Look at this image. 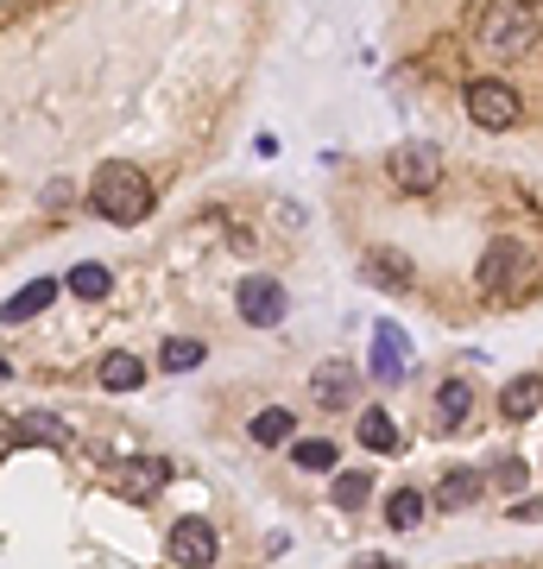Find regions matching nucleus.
<instances>
[{"mask_svg":"<svg viewBox=\"0 0 543 569\" xmlns=\"http://www.w3.org/2000/svg\"><path fill=\"white\" fill-rule=\"evenodd\" d=\"M518 272H525V241H493V247L474 260L480 292H518Z\"/></svg>","mask_w":543,"mask_h":569,"instance_id":"obj_7","label":"nucleus"},{"mask_svg":"<svg viewBox=\"0 0 543 569\" xmlns=\"http://www.w3.org/2000/svg\"><path fill=\"white\" fill-rule=\"evenodd\" d=\"M152 178L145 171H133V165H102L95 171V184H89V209L102 216V222H114V228H133V222H145L152 216Z\"/></svg>","mask_w":543,"mask_h":569,"instance_id":"obj_1","label":"nucleus"},{"mask_svg":"<svg viewBox=\"0 0 543 569\" xmlns=\"http://www.w3.org/2000/svg\"><path fill=\"white\" fill-rule=\"evenodd\" d=\"M203 354H209V348L196 336H171L158 348V367H165V374H190V367H203Z\"/></svg>","mask_w":543,"mask_h":569,"instance_id":"obj_22","label":"nucleus"},{"mask_svg":"<svg viewBox=\"0 0 543 569\" xmlns=\"http://www.w3.org/2000/svg\"><path fill=\"white\" fill-rule=\"evenodd\" d=\"M0 379H7V361H0Z\"/></svg>","mask_w":543,"mask_h":569,"instance_id":"obj_28","label":"nucleus"},{"mask_svg":"<svg viewBox=\"0 0 543 569\" xmlns=\"http://www.w3.org/2000/svg\"><path fill=\"white\" fill-rule=\"evenodd\" d=\"M462 95H468V120H474V127H487V133H512V127L525 120L518 89H512V82H500V76H474Z\"/></svg>","mask_w":543,"mask_h":569,"instance_id":"obj_3","label":"nucleus"},{"mask_svg":"<svg viewBox=\"0 0 543 569\" xmlns=\"http://www.w3.org/2000/svg\"><path fill=\"white\" fill-rule=\"evenodd\" d=\"M525 475H531V468H525L518 455H506V462L493 468V481H500V488H525Z\"/></svg>","mask_w":543,"mask_h":569,"instance_id":"obj_25","label":"nucleus"},{"mask_svg":"<svg viewBox=\"0 0 543 569\" xmlns=\"http://www.w3.org/2000/svg\"><path fill=\"white\" fill-rule=\"evenodd\" d=\"M404 374H411V341H404L399 323H379L373 329V379L379 386H399Z\"/></svg>","mask_w":543,"mask_h":569,"instance_id":"obj_9","label":"nucleus"},{"mask_svg":"<svg viewBox=\"0 0 543 569\" xmlns=\"http://www.w3.org/2000/svg\"><path fill=\"white\" fill-rule=\"evenodd\" d=\"M468 33H474L480 51H493V57H518V51L538 44V13L518 7V0H480V7L468 13Z\"/></svg>","mask_w":543,"mask_h":569,"instance_id":"obj_2","label":"nucleus"},{"mask_svg":"<svg viewBox=\"0 0 543 569\" xmlns=\"http://www.w3.org/2000/svg\"><path fill=\"white\" fill-rule=\"evenodd\" d=\"M165 551H171V564H183V569H209L221 557V538L209 519H178L171 538H165Z\"/></svg>","mask_w":543,"mask_h":569,"instance_id":"obj_6","label":"nucleus"},{"mask_svg":"<svg viewBox=\"0 0 543 569\" xmlns=\"http://www.w3.org/2000/svg\"><path fill=\"white\" fill-rule=\"evenodd\" d=\"M20 450V430H13V417H0V455Z\"/></svg>","mask_w":543,"mask_h":569,"instance_id":"obj_26","label":"nucleus"},{"mask_svg":"<svg viewBox=\"0 0 543 569\" xmlns=\"http://www.w3.org/2000/svg\"><path fill=\"white\" fill-rule=\"evenodd\" d=\"M165 481H171V462H165V455H133V462H127V475H120V493L145 506Z\"/></svg>","mask_w":543,"mask_h":569,"instance_id":"obj_13","label":"nucleus"},{"mask_svg":"<svg viewBox=\"0 0 543 569\" xmlns=\"http://www.w3.org/2000/svg\"><path fill=\"white\" fill-rule=\"evenodd\" d=\"M290 455H297V468H310V475H335V462H341L335 437H303Z\"/></svg>","mask_w":543,"mask_h":569,"instance_id":"obj_23","label":"nucleus"},{"mask_svg":"<svg viewBox=\"0 0 543 569\" xmlns=\"http://www.w3.org/2000/svg\"><path fill=\"white\" fill-rule=\"evenodd\" d=\"M538 405H543V374H518V379H506V392H500V412H506L512 424L538 417Z\"/></svg>","mask_w":543,"mask_h":569,"instance_id":"obj_16","label":"nucleus"},{"mask_svg":"<svg viewBox=\"0 0 543 569\" xmlns=\"http://www.w3.org/2000/svg\"><path fill=\"white\" fill-rule=\"evenodd\" d=\"M361 272L373 279V285H386V292H411V285H417V266L404 260L399 247H373V254L361 260Z\"/></svg>","mask_w":543,"mask_h":569,"instance_id":"obj_12","label":"nucleus"},{"mask_svg":"<svg viewBox=\"0 0 543 569\" xmlns=\"http://www.w3.org/2000/svg\"><path fill=\"white\" fill-rule=\"evenodd\" d=\"M518 7H531V0H518Z\"/></svg>","mask_w":543,"mask_h":569,"instance_id":"obj_29","label":"nucleus"},{"mask_svg":"<svg viewBox=\"0 0 543 569\" xmlns=\"http://www.w3.org/2000/svg\"><path fill=\"white\" fill-rule=\"evenodd\" d=\"M386 526H392V531H417V526H424V493H417V488L386 493Z\"/></svg>","mask_w":543,"mask_h":569,"instance_id":"obj_21","label":"nucleus"},{"mask_svg":"<svg viewBox=\"0 0 543 569\" xmlns=\"http://www.w3.org/2000/svg\"><path fill=\"white\" fill-rule=\"evenodd\" d=\"M354 569H399V564H392V557H361Z\"/></svg>","mask_w":543,"mask_h":569,"instance_id":"obj_27","label":"nucleus"},{"mask_svg":"<svg viewBox=\"0 0 543 569\" xmlns=\"http://www.w3.org/2000/svg\"><path fill=\"white\" fill-rule=\"evenodd\" d=\"M310 399H316L323 412H348V405L361 399V374H354L348 361H323V367L310 374Z\"/></svg>","mask_w":543,"mask_h":569,"instance_id":"obj_8","label":"nucleus"},{"mask_svg":"<svg viewBox=\"0 0 543 569\" xmlns=\"http://www.w3.org/2000/svg\"><path fill=\"white\" fill-rule=\"evenodd\" d=\"M285 285L279 279H266V272H254V279H241V292H234V310H241V323L247 329H279L285 323Z\"/></svg>","mask_w":543,"mask_h":569,"instance_id":"obj_5","label":"nucleus"},{"mask_svg":"<svg viewBox=\"0 0 543 569\" xmlns=\"http://www.w3.org/2000/svg\"><path fill=\"white\" fill-rule=\"evenodd\" d=\"M480 493H487V475H480V468H449V475L436 481V506L462 513V506H474Z\"/></svg>","mask_w":543,"mask_h":569,"instance_id":"obj_14","label":"nucleus"},{"mask_svg":"<svg viewBox=\"0 0 543 569\" xmlns=\"http://www.w3.org/2000/svg\"><path fill=\"white\" fill-rule=\"evenodd\" d=\"M13 430H20V450H33V443H44V450H76V430L57 412H26Z\"/></svg>","mask_w":543,"mask_h":569,"instance_id":"obj_11","label":"nucleus"},{"mask_svg":"<svg viewBox=\"0 0 543 569\" xmlns=\"http://www.w3.org/2000/svg\"><path fill=\"white\" fill-rule=\"evenodd\" d=\"M341 513H354V506H366L373 500V475L366 468H335V493H328Z\"/></svg>","mask_w":543,"mask_h":569,"instance_id":"obj_20","label":"nucleus"},{"mask_svg":"<svg viewBox=\"0 0 543 569\" xmlns=\"http://www.w3.org/2000/svg\"><path fill=\"white\" fill-rule=\"evenodd\" d=\"M468 417H474V386L468 379H442L436 386V405H430V430L436 437H455Z\"/></svg>","mask_w":543,"mask_h":569,"instance_id":"obj_10","label":"nucleus"},{"mask_svg":"<svg viewBox=\"0 0 543 569\" xmlns=\"http://www.w3.org/2000/svg\"><path fill=\"white\" fill-rule=\"evenodd\" d=\"M386 178H392V190H404V196H430L436 178H442V152L424 146V140L392 146V158H386Z\"/></svg>","mask_w":543,"mask_h":569,"instance_id":"obj_4","label":"nucleus"},{"mask_svg":"<svg viewBox=\"0 0 543 569\" xmlns=\"http://www.w3.org/2000/svg\"><path fill=\"white\" fill-rule=\"evenodd\" d=\"M95 379H102L108 392H140L145 361H140V354H127V348H114V354H102V367H95Z\"/></svg>","mask_w":543,"mask_h":569,"instance_id":"obj_17","label":"nucleus"},{"mask_svg":"<svg viewBox=\"0 0 543 569\" xmlns=\"http://www.w3.org/2000/svg\"><path fill=\"white\" fill-rule=\"evenodd\" d=\"M247 437H254L259 450H279V443H290V437H297V417H290L285 405H266V412H254Z\"/></svg>","mask_w":543,"mask_h":569,"instance_id":"obj_18","label":"nucleus"},{"mask_svg":"<svg viewBox=\"0 0 543 569\" xmlns=\"http://www.w3.org/2000/svg\"><path fill=\"white\" fill-rule=\"evenodd\" d=\"M51 298H57V279H33V285H26L20 298H7V303H0V316H7V323H26V316H38V310H44Z\"/></svg>","mask_w":543,"mask_h":569,"instance_id":"obj_19","label":"nucleus"},{"mask_svg":"<svg viewBox=\"0 0 543 569\" xmlns=\"http://www.w3.org/2000/svg\"><path fill=\"white\" fill-rule=\"evenodd\" d=\"M354 437H361V450H373V455H399V417L386 412V405H373V412H361Z\"/></svg>","mask_w":543,"mask_h":569,"instance_id":"obj_15","label":"nucleus"},{"mask_svg":"<svg viewBox=\"0 0 543 569\" xmlns=\"http://www.w3.org/2000/svg\"><path fill=\"white\" fill-rule=\"evenodd\" d=\"M64 285H70L76 298H108V292H114V272H108V266H95V260H82Z\"/></svg>","mask_w":543,"mask_h":569,"instance_id":"obj_24","label":"nucleus"}]
</instances>
